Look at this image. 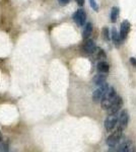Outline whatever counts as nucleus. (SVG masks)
Listing matches in <instances>:
<instances>
[{"label":"nucleus","instance_id":"1","mask_svg":"<svg viewBox=\"0 0 136 152\" xmlns=\"http://www.w3.org/2000/svg\"><path fill=\"white\" fill-rule=\"evenodd\" d=\"M113 133L110 135V136L107 138V145L109 147H116L118 145V143L120 142L121 138H122V135H123V130L120 128H116L113 130Z\"/></svg>","mask_w":136,"mask_h":152},{"label":"nucleus","instance_id":"2","mask_svg":"<svg viewBox=\"0 0 136 152\" xmlns=\"http://www.w3.org/2000/svg\"><path fill=\"white\" fill-rule=\"evenodd\" d=\"M118 118H119V114L118 113H114V114H109V116L106 118L105 123V129L107 132H112L114 129H116L118 124Z\"/></svg>","mask_w":136,"mask_h":152},{"label":"nucleus","instance_id":"3","mask_svg":"<svg viewBox=\"0 0 136 152\" xmlns=\"http://www.w3.org/2000/svg\"><path fill=\"white\" fill-rule=\"evenodd\" d=\"M109 86H110V85H109L108 83H104V84H102V85H99L98 88H96L95 91L93 92V99L95 100L96 102H102Z\"/></svg>","mask_w":136,"mask_h":152},{"label":"nucleus","instance_id":"4","mask_svg":"<svg viewBox=\"0 0 136 152\" xmlns=\"http://www.w3.org/2000/svg\"><path fill=\"white\" fill-rule=\"evenodd\" d=\"M73 20L79 26H83L86 21V12L85 9H77L73 14Z\"/></svg>","mask_w":136,"mask_h":152},{"label":"nucleus","instance_id":"5","mask_svg":"<svg viewBox=\"0 0 136 152\" xmlns=\"http://www.w3.org/2000/svg\"><path fill=\"white\" fill-rule=\"evenodd\" d=\"M128 123H129V114L127 111H122L119 114V118H118V124L116 128H120L124 130L127 128Z\"/></svg>","mask_w":136,"mask_h":152},{"label":"nucleus","instance_id":"6","mask_svg":"<svg viewBox=\"0 0 136 152\" xmlns=\"http://www.w3.org/2000/svg\"><path fill=\"white\" fill-rule=\"evenodd\" d=\"M96 48V45L95 41L90 40V38L85 39V41L83 42L82 46H81V50L85 54H93Z\"/></svg>","mask_w":136,"mask_h":152},{"label":"nucleus","instance_id":"7","mask_svg":"<svg viewBox=\"0 0 136 152\" xmlns=\"http://www.w3.org/2000/svg\"><path fill=\"white\" fill-rule=\"evenodd\" d=\"M118 151L121 152H129L133 150V144L129 139H125V140H122L121 138L120 142L118 143Z\"/></svg>","mask_w":136,"mask_h":152},{"label":"nucleus","instance_id":"8","mask_svg":"<svg viewBox=\"0 0 136 152\" xmlns=\"http://www.w3.org/2000/svg\"><path fill=\"white\" fill-rule=\"evenodd\" d=\"M131 28V24L128 20H123L122 23H121L120 26V37H121V40H126L127 39L128 35H129V31Z\"/></svg>","mask_w":136,"mask_h":152},{"label":"nucleus","instance_id":"9","mask_svg":"<svg viewBox=\"0 0 136 152\" xmlns=\"http://www.w3.org/2000/svg\"><path fill=\"white\" fill-rule=\"evenodd\" d=\"M123 105V100H122V97L117 95V97L115 99V100L113 102L112 105L110 107V109L108 110V113L109 114H114V113H119V111L121 110Z\"/></svg>","mask_w":136,"mask_h":152},{"label":"nucleus","instance_id":"10","mask_svg":"<svg viewBox=\"0 0 136 152\" xmlns=\"http://www.w3.org/2000/svg\"><path fill=\"white\" fill-rule=\"evenodd\" d=\"M111 39H112L114 45H115L116 47H120L121 43H122V40H121L119 31H117V29L115 28H113L112 31H111Z\"/></svg>","mask_w":136,"mask_h":152},{"label":"nucleus","instance_id":"11","mask_svg":"<svg viewBox=\"0 0 136 152\" xmlns=\"http://www.w3.org/2000/svg\"><path fill=\"white\" fill-rule=\"evenodd\" d=\"M96 69L100 73H108L109 71H110V65L108 64L106 61L104 60H101L100 62L98 63V65H96Z\"/></svg>","mask_w":136,"mask_h":152},{"label":"nucleus","instance_id":"12","mask_svg":"<svg viewBox=\"0 0 136 152\" xmlns=\"http://www.w3.org/2000/svg\"><path fill=\"white\" fill-rule=\"evenodd\" d=\"M93 26L91 23H86L85 24V28H83V31H82V38L85 39H88L93 33Z\"/></svg>","mask_w":136,"mask_h":152},{"label":"nucleus","instance_id":"13","mask_svg":"<svg viewBox=\"0 0 136 152\" xmlns=\"http://www.w3.org/2000/svg\"><path fill=\"white\" fill-rule=\"evenodd\" d=\"M91 55H93L96 59H98V60H104V59L107 58V55H106L105 51L101 48H96Z\"/></svg>","mask_w":136,"mask_h":152},{"label":"nucleus","instance_id":"14","mask_svg":"<svg viewBox=\"0 0 136 152\" xmlns=\"http://www.w3.org/2000/svg\"><path fill=\"white\" fill-rule=\"evenodd\" d=\"M106 80H107V76L105 75V73H100V74L96 75L95 79H93V82H95L96 85H102L104 83H106Z\"/></svg>","mask_w":136,"mask_h":152},{"label":"nucleus","instance_id":"15","mask_svg":"<svg viewBox=\"0 0 136 152\" xmlns=\"http://www.w3.org/2000/svg\"><path fill=\"white\" fill-rule=\"evenodd\" d=\"M119 15H120V9L119 7H113L112 10H111V21L114 23L117 21V19L119 18Z\"/></svg>","mask_w":136,"mask_h":152},{"label":"nucleus","instance_id":"16","mask_svg":"<svg viewBox=\"0 0 136 152\" xmlns=\"http://www.w3.org/2000/svg\"><path fill=\"white\" fill-rule=\"evenodd\" d=\"M102 34H103V39L105 40L106 42H109L111 40V36H110V29L108 28H104L103 31H102Z\"/></svg>","mask_w":136,"mask_h":152},{"label":"nucleus","instance_id":"17","mask_svg":"<svg viewBox=\"0 0 136 152\" xmlns=\"http://www.w3.org/2000/svg\"><path fill=\"white\" fill-rule=\"evenodd\" d=\"M90 7H91V8H93L95 11H98L99 10V5H98V3H96V0H90Z\"/></svg>","mask_w":136,"mask_h":152},{"label":"nucleus","instance_id":"18","mask_svg":"<svg viewBox=\"0 0 136 152\" xmlns=\"http://www.w3.org/2000/svg\"><path fill=\"white\" fill-rule=\"evenodd\" d=\"M69 1H70V0H58L59 4H60L61 6H65V5H67V4L69 3Z\"/></svg>","mask_w":136,"mask_h":152},{"label":"nucleus","instance_id":"19","mask_svg":"<svg viewBox=\"0 0 136 152\" xmlns=\"http://www.w3.org/2000/svg\"><path fill=\"white\" fill-rule=\"evenodd\" d=\"M130 63H131V65H132L133 67L136 68V59L134 57H131L130 58Z\"/></svg>","mask_w":136,"mask_h":152},{"label":"nucleus","instance_id":"20","mask_svg":"<svg viewBox=\"0 0 136 152\" xmlns=\"http://www.w3.org/2000/svg\"><path fill=\"white\" fill-rule=\"evenodd\" d=\"M75 2L79 6H83V5H85V0H75Z\"/></svg>","mask_w":136,"mask_h":152},{"label":"nucleus","instance_id":"21","mask_svg":"<svg viewBox=\"0 0 136 152\" xmlns=\"http://www.w3.org/2000/svg\"><path fill=\"white\" fill-rule=\"evenodd\" d=\"M2 142V135H1V133H0V143Z\"/></svg>","mask_w":136,"mask_h":152}]
</instances>
